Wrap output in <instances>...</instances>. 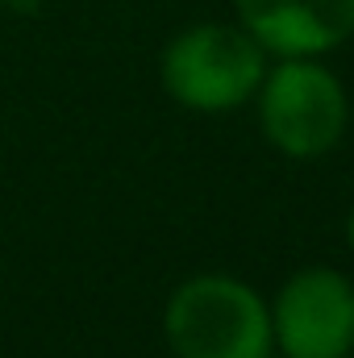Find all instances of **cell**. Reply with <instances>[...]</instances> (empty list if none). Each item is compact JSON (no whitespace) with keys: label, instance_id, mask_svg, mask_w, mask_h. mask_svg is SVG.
Returning a JSON list of instances; mask_svg holds the SVG:
<instances>
[{"label":"cell","instance_id":"2","mask_svg":"<svg viewBox=\"0 0 354 358\" xmlns=\"http://www.w3.org/2000/svg\"><path fill=\"white\" fill-rule=\"evenodd\" d=\"M163 88L196 113L246 104L267 76V50L234 25H192L163 50Z\"/></svg>","mask_w":354,"mask_h":358},{"label":"cell","instance_id":"3","mask_svg":"<svg viewBox=\"0 0 354 358\" xmlns=\"http://www.w3.org/2000/svg\"><path fill=\"white\" fill-rule=\"evenodd\" d=\"M346 92L313 59H283L259 84V121L288 159H321L346 134Z\"/></svg>","mask_w":354,"mask_h":358},{"label":"cell","instance_id":"5","mask_svg":"<svg viewBox=\"0 0 354 358\" xmlns=\"http://www.w3.org/2000/svg\"><path fill=\"white\" fill-rule=\"evenodd\" d=\"M242 29L271 55L313 59L354 34V0H234Z\"/></svg>","mask_w":354,"mask_h":358},{"label":"cell","instance_id":"7","mask_svg":"<svg viewBox=\"0 0 354 358\" xmlns=\"http://www.w3.org/2000/svg\"><path fill=\"white\" fill-rule=\"evenodd\" d=\"M346 234H351V246H354V213H351V225H346Z\"/></svg>","mask_w":354,"mask_h":358},{"label":"cell","instance_id":"1","mask_svg":"<svg viewBox=\"0 0 354 358\" xmlns=\"http://www.w3.org/2000/svg\"><path fill=\"white\" fill-rule=\"evenodd\" d=\"M176 358H267L271 313L255 287L229 275H196L179 283L163 313Z\"/></svg>","mask_w":354,"mask_h":358},{"label":"cell","instance_id":"4","mask_svg":"<svg viewBox=\"0 0 354 358\" xmlns=\"http://www.w3.org/2000/svg\"><path fill=\"white\" fill-rule=\"evenodd\" d=\"M271 338L288 358H346L354 346V283L330 267L296 271L275 296Z\"/></svg>","mask_w":354,"mask_h":358},{"label":"cell","instance_id":"6","mask_svg":"<svg viewBox=\"0 0 354 358\" xmlns=\"http://www.w3.org/2000/svg\"><path fill=\"white\" fill-rule=\"evenodd\" d=\"M4 8H13V13H25V17H34L38 8H42V0H0Z\"/></svg>","mask_w":354,"mask_h":358}]
</instances>
